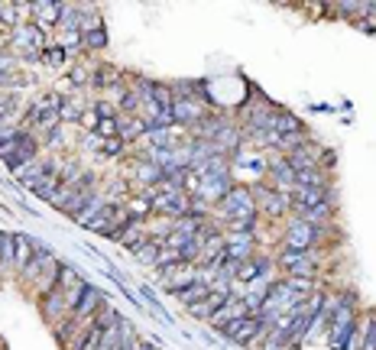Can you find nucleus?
<instances>
[{
  "instance_id": "obj_14",
  "label": "nucleus",
  "mask_w": 376,
  "mask_h": 350,
  "mask_svg": "<svg viewBox=\"0 0 376 350\" xmlns=\"http://www.w3.org/2000/svg\"><path fill=\"white\" fill-rule=\"evenodd\" d=\"M176 295H179V302H182L185 309H192V305H198V302H205V299L211 295V283L198 279V283H192V285H185V289H179Z\"/></svg>"
},
{
  "instance_id": "obj_18",
  "label": "nucleus",
  "mask_w": 376,
  "mask_h": 350,
  "mask_svg": "<svg viewBox=\"0 0 376 350\" xmlns=\"http://www.w3.org/2000/svg\"><path fill=\"white\" fill-rule=\"evenodd\" d=\"M269 172H273V179H276L279 185H285V188H292V185H295V169L289 166V159L273 162V166H269Z\"/></svg>"
},
{
  "instance_id": "obj_27",
  "label": "nucleus",
  "mask_w": 376,
  "mask_h": 350,
  "mask_svg": "<svg viewBox=\"0 0 376 350\" xmlns=\"http://www.w3.org/2000/svg\"><path fill=\"white\" fill-rule=\"evenodd\" d=\"M10 65H13V62H10V56H0V72H10Z\"/></svg>"
},
{
  "instance_id": "obj_25",
  "label": "nucleus",
  "mask_w": 376,
  "mask_h": 350,
  "mask_svg": "<svg viewBox=\"0 0 376 350\" xmlns=\"http://www.w3.org/2000/svg\"><path fill=\"white\" fill-rule=\"evenodd\" d=\"M46 62H49V65H62V62H65V49H56V46H52V49H46Z\"/></svg>"
},
{
  "instance_id": "obj_12",
  "label": "nucleus",
  "mask_w": 376,
  "mask_h": 350,
  "mask_svg": "<svg viewBox=\"0 0 376 350\" xmlns=\"http://www.w3.org/2000/svg\"><path fill=\"white\" fill-rule=\"evenodd\" d=\"M104 292L101 289H94V285H84V292H82V299H78V305H75V311L72 315L75 318H94V311L104 305Z\"/></svg>"
},
{
  "instance_id": "obj_26",
  "label": "nucleus",
  "mask_w": 376,
  "mask_h": 350,
  "mask_svg": "<svg viewBox=\"0 0 376 350\" xmlns=\"http://www.w3.org/2000/svg\"><path fill=\"white\" fill-rule=\"evenodd\" d=\"M0 20L4 23H17V7L13 4H0Z\"/></svg>"
},
{
  "instance_id": "obj_17",
  "label": "nucleus",
  "mask_w": 376,
  "mask_h": 350,
  "mask_svg": "<svg viewBox=\"0 0 376 350\" xmlns=\"http://www.w3.org/2000/svg\"><path fill=\"white\" fill-rule=\"evenodd\" d=\"M295 188H325V175H321V169L318 166L299 169V172H295Z\"/></svg>"
},
{
  "instance_id": "obj_28",
  "label": "nucleus",
  "mask_w": 376,
  "mask_h": 350,
  "mask_svg": "<svg viewBox=\"0 0 376 350\" xmlns=\"http://www.w3.org/2000/svg\"><path fill=\"white\" fill-rule=\"evenodd\" d=\"M4 237H7V233H0V247H4Z\"/></svg>"
},
{
  "instance_id": "obj_23",
  "label": "nucleus",
  "mask_w": 376,
  "mask_h": 350,
  "mask_svg": "<svg viewBox=\"0 0 376 350\" xmlns=\"http://www.w3.org/2000/svg\"><path fill=\"white\" fill-rule=\"evenodd\" d=\"M13 263H17V243H13V237H4V247H0V273L13 269Z\"/></svg>"
},
{
  "instance_id": "obj_10",
  "label": "nucleus",
  "mask_w": 376,
  "mask_h": 350,
  "mask_svg": "<svg viewBox=\"0 0 376 350\" xmlns=\"http://www.w3.org/2000/svg\"><path fill=\"white\" fill-rule=\"evenodd\" d=\"M10 46L23 58H39V33L30 30V26H23V30H17V33L10 36Z\"/></svg>"
},
{
  "instance_id": "obj_21",
  "label": "nucleus",
  "mask_w": 376,
  "mask_h": 350,
  "mask_svg": "<svg viewBox=\"0 0 376 350\" xmlns=\"http://www.w3.org/2000/svg\"><path fill=\"white\" fill-rule=\"evenodd\" d=\"M13 243H17V263H13V266H17L20 273H23V269H26V263L33 259V240L20 233V237H13Z\"/></svg>"
},
{
  "instance_id": "obj_19",
  "label": "nucleus",
  "mask_w": 376,
  "mask_h": 350,
  "mask_svg": "<svg viewBox=\"0 0 376 350\" xmlns=\"http://www.w3.org/2000/svg\"><path fill=\"white\" fill-rule=\"evenodd\" d=\"M59 7H62V4H46V0H36L30 10H33V17L42 20V23H59Z\"/></svg>"
},
{
  "instance_id": "obj_20",
  "label": "nucleus",
  "mask_w": 376,
  "mask_h": 350,
  "mask_svg": "<svg viewBox=\"0 0 376 350\" xmlns=\"http://www.w3.org/2000/svg\"><path fill=\"white\" fill-rule=\"evenodd\" d=\"M159 253H162V237H150V240L143 243V247L134 253V257H136V259H143V263H153V266H156Z\"/></svg>"
},
{
  "instance_id": "obj_7",
  "label": "nucleus",
  "mask_w": 376,
  "mask_h": 350,
  "mask_svg": "<svg viewBox=\"0 0 376 350\" xmlns=\"http://www.w3.org/2000/svg\"><path fill=\"white\" fill-rule=\"evenodd\" d=\"M279 263H283V269H289L295 279H311V276H315V257H311V253L285 250Z\"/></svg>"
},
{
  "instance_id": "obj_2",
  "label": "nucleus",
  "mask_w": 376,
  "mask_h": 350,
  "mask_svg": "<svg viewBox=\"0 0 376 350\" xmlns=\"http://www.w3.org/2000/svg\"><path fill=\"white\" fill-rule=\"evenodd\" d=\"M354 328H357V302H354V295H341V305L328 321V344L335 350H347Z\"/></svg>"
},
{
  "instance_id": "obj_24",
  "label": "nucleus",
  "mask_w": 376,
  "mask_h": 350,
  "mask_svg": "<svg viewBox=\"0 0 376 350\" xmlns=\"http://www.w3.org/2000/svg\"><path fill=\"white\" fill-rule=\"evenodd\" d=\"M84 46H88V49H101V46H104V30H91V33H84Z\"/></svg>"
},
{
  "instance_id": "obj_4",
  "label": "nucleus",
  "mask_w": 376,
  "mask_h": 350,
  "mask_svg": "<svg viewBox=\"0 0 376 350\" xmlns=\"http://www.w3.org/2000/svg\"><path fill=\"white\" fill-rule=\"evenodd\" d=\"M231 192V175L227 172H198V185H195V198L201 201V205H214L221 198Z\"/></svg>"
},
{
  "instance_id": "obj_13",
  "label": "nucleus",
  "mask_w": 376,
  "mask_h": 350,
  "mask_svg": "<svg viewBox=\"0 0 376 350\" xmlns=\"http://www.w3.org/2000/svg\"><path fill=\"white\" fill-rule=\"evenodd\" d=\"M269 130H276L279 140L283 136H292V134H302V124L295 114H285V110H273V120H269Z\"/></svg>"
},
{
  "instance_id": "obj_5",
  "label": "nucleus",
  "mask_w": 376,
  "mask_h": 350,
  "mask_svg": "<svg viewBox=\"0 0 376 350\" xmlns=\"http://www.w3.org/2000/svg\"><path fill=\"white\" fill-rule=\"evenodd\" d=\"M318 227L315 224H305V221H292L289 231H285V250H295V253H311V247L318 243Z\"/></svg>"
},
{
  "instance_id": "obj_3",
  "label": "nucleus",
  "mask_w": 376,
  "mask_h": 350,
  "mask_svg": "<svg viewBox=\"0 0 376 350\" xmlns=\"http://www.w3.org/2000/svg\"><path fill=\"white\" fill-rule=\"evenodd\" d=\"M33 156H36V140L30 134H23V130H13L7 140L0 143V159L10 169H17V172H23V166H30Z\"/></svg>"
},
{
  "instance_id": "obj_6",
  "label": "nucleus",
  "mask_w": 376,
  "mask_h": 350,
  "mask_svg": "<svg viewBox=\"0 0 376 350\" xmlns=\"http://www.w3.org/2000/svg\"><path fill=\"white\" fill-rule=\"evenodd\" d=\"M263 328L269 331L273 325H269V321H263L259 315H247V318H240V321H234V325H227L224 331H227V337H231L234 344H250L253 337L263 331Z\"/></svg>"
},
{
  "instance_id": "obj_8",
  "label": "nucleus",
  "mask_w": 376,
  "mask_h": 350,
  "mask_svg": "<svg viewBox=\"0 0 376 350\" xmlns=\"http://www.w3.org/2000/svg\"><path fill=\"white\" fill-rule=\"evenodd\" d=\"M289 198H292L295 211H309L318 205H331V188H295Z\"/></svg>"
},
{
  "instance_id": "obj_16",
  "label": "nucleus",
  "mask_w": 376,
  "mask_h": 350,
  "mask_svg": "<svg viewBox=\"0 0 376 350\" xmlns=\"http://www.w3.org/2000/svg\"><path fill=\"white\" fill-rule=\"evenodd\" d=\"M104 208H108V198H104V195H98V192H94L91 198H88V205H84V208L78 211V224H84V227H88V224H91V221H94V217H98L101 211H104Z\"/></svg>"
},
{
  "instance_id": "obj_22",
  "label": "nucleus",
  "mask_w": 376,
  "mask_h": 350,
  "mask_svg": "<svg viewBox=\"0 0 376 350\" xmlns=\"http://www.w3.org/2000/svg\"><path fill=\"white\" fill-rule=\"evenodd\" d=\"M117 321H120L117 311H114V305H108V302H104V305H101V309L94 311V325H98L101 331H108V328H114Z\"/></svg>"
},
{
  "instance_id": "obj_29",
  "label": "nucleus",
  "mask_w": 376,
  "mask_h": 350,
  "mask_svg": "<svg viewBox=\"0 0 376 350\" xmlns=\"http://www.w3.org/2000/svg\"><path fill=\"white\" fill-rule=\"evenodd\" d=\"M0 350H4V347H0Z\"/></svg>"
},
{
  "instance_id": "obj_1",
  "label": "nucleus",
  "mask_w": 376,
  "mask_h": 350,
  "mask_svg": "<svg viewBox=\"0 0 376 350\" xmlns=\"http://www.w3.org/2000/svg\"><path fill=\"white\" fill-rule=\"evenodd\" d=\"M218 211L224 217H231V227L237 233H250L253 221H257V198L250 195V188H231V192L221 198Z\"/></svg>"
},
{
  "instance_id": "obj_9",
  "label": "nucleus",
  "mask_w": 376,
  "mask_h": 350,
  "mask_svg": "<svg viewBox=\"0 0 376 350\" xmlns=\"http://www.w3.org/2000/svg\"><path fill=\"white\" fill-rule=\"evenodd\" d=\"M250 311H247V305H243V299H227L224 305H221L214 315L208 318L214 328H227V325H234V321H240V318H247Z\"/></svg>"
},
{
  "instance_id": "obj_15",
  "label": "nucleus",
  "mask_w": 376,
  "mask_h": 350,
  "mask_svg": "<svg viewBox=\"0 0 376 350\" xmlns=\"http://www.w3.org/2000/svg\"><path fill=\"white\" fill-rule=\"evenodd\" d=\"M59 188H62V175H59V169L46 172V175L39 179V182L33 185V192H36V195H42V198H49V201L56 198V192H59Z\"/></svg>"
},
{
  "instance_id": "obj_11",
  "label": "nucleus",
  "mask_w": 376,
  "mask_h": 350,
  "mask_svg": "<svg viewBox=\"0 0 376 350\" xmlns=\"http://www.w3.org/2000/svg\"><path fill=\"white\" fill-rule=\"evenodd\" d=\"M224 253H227V259H234V263H247L253 253V237L250 233H234V237H227Z\"/></svg>"
}]
</instances>
